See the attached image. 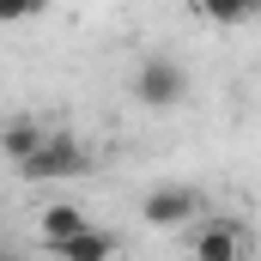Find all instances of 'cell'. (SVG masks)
Wrapping results in <instances>:
<instances>
[{"instance_id": "1", "label": "cell", "mask_w": 261, "mask_h": 261, "mask_svg": "<svg viewBox=\"0 0 261 261\" xmlns=\"http://www.w3.org/2000/svg\"><path fill=\"white\" fill-rule=\"evenodd\" d=\"M12 170H18L24 182H37V189H43V182H73V176H85V170H91V158H85V146H79L73 134H43V140H37Z\"/></svg>"}, {"instance_id": "2", "label": "cell", "mask_w": 261, "mask_h": 261, "mask_svg": "<svg viewBox=\"0 0 261 261\" xmlns=\"http://www.w3.org/2000/svg\"><path fill=\"white\" fill-rule=\"evenodd\" d=\"M134 97H140L146 110H176V103L189 97V73H182V61H170V55H146L140 73H134Z\"/></svg>"}, {"instance_id": "3", "label": "cell", "mask_w": 261, "mask_h": 261, "mask_svg": "<svg viewBox=\"0 0 261 261\" xmlns=\"http://www.w3.org/2000/svg\"><path fill=\"white\" fill-rule=\"evenodd\" d=\"M200 213V195L189 189V182H170V189H152L146 195V206H140V219L152 225V231H176V225H189Z\"/></svg>"}, {"instance_id": "4", "label": "cell", "mask_w": 261, "mask_h": 261, "mask_svg": "<svg viewBox=\"0 0 261 261\" xmlns=\"http://www.w3.org/2000/svg\"><path fill=\"white\" fill-rule=\"evenodd\" d=\"M243 255H249V225L213 219L195 231V261H243Z\"/></svg>"}, {"instance_id": "5", "label": "cell", "mask_w": 261, "mask_h": 261, "mask_svg": "<svg viewBox=\"0 0 261 261\" xmlns=\"http://www.w3.org/2000/svg\"><path fill=\"white\" fill-rule=\"evenodd\" d=\"M55 255L61 261H116V237L97 231V225H79L67 243H55Z\"/></svg>"}, {"instance_id": "6", "label": "cell", "mask_w": 261, "mask_h": 261, "mask_svg": "<svg viewBox=\"0 0 261 261\" xmlns=\"http://www.w3.org/2000/svg\"><path fill=\"white\" fill-rule=\"evenodd\" d=\"M79 225H85V213H79L73 200H49V206L37 213V231H43V243H49V249H55V243H67Z\"/></svg>"}, {"instance_id": "7", "label": "cell", "mask_w": 261, "mask_h": 261, "mask_svg": "<svg viewBox=\"0 0 261 261\" xmlns=\"http://www.w3.org/2000/svg\"><path fill=\"white\" fill-rule=\"evenodd\" d=\"M200 18H213V24H249L261 12V0H195Z\"/></svg>"}, {"instance_id": "8", "label": "cell", "mask_w": 261, "mask_h": 261, "mask_svg": "<svg viewBox=\"0 0 261 261\" xmlns=\"http://www.w3.org/2000/svg\"><path fill=\"white\" fill-rule=\"evenodd\" d=\"M43 134H49V128H37V122H6V128H0V152L18 164V158H24V152L43 140Z\"/></svg>"}, {"instance_id": "9", "label": "cell", "mask_w": 261, "mask_h": 261, "mask_svg": "<svg viewBox=\"0 0 261 261\" xmlns=\"http://www.w3.org/2000/svg\"><path fill=\"white\" fill-rule=\"evenodd\" d=\"M49 0H0V24H24V18H43Z\"/></svg>"}, {"instance_id": "10", "label": "cell", "mask_w": 261, "mask_h": 261, "mask_svg": "<svg viewBox=\"0 0 261 261\" xmlns=\"http://www.w3.org/2000/svg\"><path fill=\"white\" fill-rule=\"evenodd\" d=\"M0 261H12V255H0Z\"/></svg>"}]
</instances>
